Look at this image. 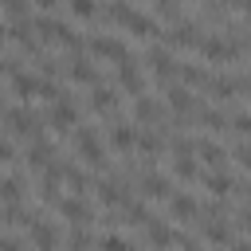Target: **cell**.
Wrapping results in <instances>:
<instances>
[{
    "label": "cell",
    "mask_w": 251,
    "mask_h": 251,
    "mask_svg": "<svg viewBox=\"0 0 251 251\" xmlns=\"http://www.w3.org/2000/svg\"><path fill=\"white\" fill-rule=\"evenodd\" d=\"M200 55L208 63H235L243 59V39H227V35H200Z\"/></svg>",
    "instance_id": "obj_1"
},
{
    "label": "cell",
    "mask_w": 251,
    "mask_h": 251,
    "mask_svg": "<svg viewBox=\"0 0 251 251\" xmlns=\"http://www.w3.org/2000/svg\"><path fill=\"white\" fill-rule=\"evenodd\" d=\"M71 133H75V153L82 157V165L106 169V145H102V137H98L90 126H75Z\"/></svg>",
    "instance_id": "obj_2"
},
{
    "label": "cell",
    "mask_w": 251,
    "mask_h": 251,
    "mask_svg": "<svg viewBox=\"0 0 251 251\" xmlns=\"http://www.w3.org/2000/svg\"><path fill=\"white\" fill-rule=\"evenodd\" d=\"M31 27L39 31V39H43V43H67L71 51H82V47H86V43H82V39H78L63 20H55V16H39Z\"/></svg>",
    "instance_id": "obj_3"
},
{
    "label": "cell",
    "mask_w": 251,
    "mask_h": 251,
    "mask_svg": "<svg viewBox=\"0 0 251 251\" xmlns=\"http://www.w3.org/2000/svg\"><path fill=\"white\" fill-rule=\"evenodd\" d=\"M161 43H165L169 51L196 47V43H200V24H196V20H173V27H169V31L161 27Z\"/></svg>",
    "instance_id": "obj_4"
},
{
    "label": "cell",
    "mask_w": 251,
    "mask_h": 251,
    "mask_svg": "<svg viewBox=\"0 0 251 251\" xmlns=\"http://www.w3.org/2000/svg\"><path fill=\"white\" fill-rule=\"evenodd\" d=\"M4 114V122H8V129L16 133V137H39V118L27 110V106H12V110H0Z\"/></svg>",
    "instance_id": "obj_5"
},
{
    "label": "cell",
    "mask_w": 251,
    "mask_h": 251,
    "mask_svg": "<svg viewBox=\"0 0 251 251\" xmlns=\"http://www.w3.org/2000/svg\"><path fill=\"white\" fill-rule=\"evenodd\" d=\"M216 102H227V98H243L247 94V78L243 75H220V78H208V86H204Z\"/></svg>",
    "instance_id": "obj_6"
},
{
    "label": "cell",
    "mask_w": 251,
    "mask_h": 251,
    "mask_svg": "<svg viewBox=\"0 0 251 251\" xmlns=\"http://www.w3.org/2000/svg\"><path fill=\"white\" fill-rule=\"evenodd\" d=\"M27 235H31V247H35V251H59V243H63L59 227H55L51 220H39V216L27 224Z\"/></svg>",
    "instance_id": "obj_7"
},
{
    "label": "cell",
    "mask_w": 251,
    "mask_h": 251,
    "mask_svg": "<svg viewBox=\"0 0 251 251\" xmlns=\"http://www.w3.org/2000/svg\"><path fill=\"white\" fill-rule=\"evenodd\" d=\"M47 122H51V129H55V133H71V129L78 126V110H75V102H71V98H55V102H51Z\"/></svg>",
    "instance_id": "obj_8"
},
{
    "label": "cell",
    "mask_w": 251,
    "mask_h": 251,
    "mask_svg": "<svg viewBox=\"0 0 251 251\" xmlns=\"http://www.w3.org/2000/svg\"><path fill=\"white\" fill-rule=\"evenodd\" d=\"M86 47H90V55H94V59H114V63L129 59V47H126L118 35H94Z\"/></svg>",
    "instance_id": "obj_9"
},
{
    "label": "cell",
    "mask_w": 251,
    "mask_h": 251,
    "mask_svg": "<svg viewBox=\"0 0 251 251\" xmlns=\"http://www.w3.org/2000/svg\"><path fill=\"white\" fill-rule=\"evenodd\" d=\"M145 63H149V75L161 78V82H173L176 78V63L169 55V47H149L145 51Z\"/></svg>",
    "instance_id": "obj_10"
},
{
    "label": "cell",
    "mask_w": 251,
    "mask_h": 251,
    "mask_svg": "<svg viewBox=\"0 0 251 251\" xmlns=\"http://www.w3.org/2000/svg\"><path fill=\"white\" fill-rule=\"evenodd\" d=\"M192 157H200L208 169H224L227 165V149L216 145L212 137H192Z\"/></svg>",
    "instance_id": "obj_11"
},
{
    "label": "cell",
    "mask_w": 251,
    "mask_h": 251,
    "mask_svg": "<svg viewBox=\"0 0 251 251\" xmlns=\"http://www.w3.org/2000/svg\"><path fill=\"white\" fill-rule=\"evenodd\" d=\"M55 212L67 220V224H86L94 212H90V204H86V196H59L55 200Z\"/></svg>",
    "instance_id": "obj_12"
},
{
    "label": "cell",
    "mask_w": 251,
    "mask_h": 251,
    "mask_svg": "<svg viewBox=\"0 0 251 251\" xmlns=\"http://www.w3.org/2000/svg\"><path fill=\"white\" fill-rule=\"evenodd\" d=\"M118 82H122V90H126L129 98H137V94H145V75L137 71V63H133V55L118 63Z\"/></svg>",
    "instance_id": "obj_13"
},
{
    "label": "cell",
    "mask_w": 251,
    "mask_h": 251,
    "mask_svg": "<svg viewBox=\"0 0 251 251\" xmlns=\"http://www.w3.org/2000/svg\"><path fill=\"white\" fill-rule=\"evenodd\" d=\"M94 196H98V204H102V208H122V200L129 196V188H126L122 180L106 176V180H98V184H94Z\"/></svg>",
    "instance_id": "obj_14"
},
{
    "label": "cell",
    "mask_w": 251,
    "mask_h": 251,
    "mask_svg": "<svg viewBox=\"0 0 251 251\" xmlns=\"http://www.w3.org/2000/svg\"><path fill=\"white\" fill-rule=\"evenodd\" d=\"M169 216L180 220V224L200 220V204H196V196H188V192H169Z\"/></svg>",
    "instance_id": "obj_15"
},
{
    "label": "cell",
    "mask_w": 251,
    "mask_h": 251,
    "mask_svg": "<svg viewBox=\"0 0 251 251\" xmlns=\"http://www.w3.org/2000/svg\"><path fill=\"white\" fill-rule=\"evenodd\" d=\"M169 192H173V180L165 176V173H145L141 176V200H169Z\"/></svg>",
    "instance_id": "obj_16"
},
{
    "label": "cell",
    "mask_w": 251,
    "mask_h": 251,
    "mask_svg": "<svg viewBox=\"0 0 251 251\" xmlns=\"http://www.w3.org/2000/svg\"><path fill=\"white\" fill-rule=\"evenodd\" d=\"M141 227H145V235H149V243H153L157 251H169V247H176V231H173L165 220H153V216H149Z\"/></svg>",
    "instance_id": "obj_17"
},
{
    "label": "cell",
    "mask_w": 251,
    "mask_h": 251,
    "mask_svg": "<svg viewBox=\"0 0 251 251\" xmlns=\"http://www.w3.org/2000/svg\"><path fill=\"white\" fill-rule=\"evenodd\" d=\"M126 31H133L137 39H153V35H161V24L153 20V16H141L137 8H129V16H126V24H122Z\"/></svg>",
    "instance_id": "obj_18"
},
{
    "label": "cell",
    "mask_w": 251,
    "mask_h": 251,
    "mask_svg": "<svg viewBox=\"0 0 251 251\" xmlns=\"http://www.w3.org/2000/svg\"><path fill=\"white\" fill-rule=\"evenodd\" d=\"M200 231H204V239L212 243V247H227L231 243V227H227V220L216 212V216H208L204 224H200Z\"/></svg>",
    "instance_id": "obj_19"
},
{
    "label": "cell",
    "mask_w": 251,
    "mask_h": 251,
    "mask_svg": "<svg viewBox=\"0 0 251 251\" xmlns=\"http://www.w3.org/2000/svg\"><path fill=\"white\" fill-rule=\"evenodd\" d=\"M8 82H12V94H16L20 102L35 98V86H39V78H35L31 71H20V67H12V71H8Z\"/></svg>",
    "instance_id": "obj_20"
},
{
    "label": "cell",
    "mask_w": 251,
    "mask_h": 251,
    "mask_svg": "<svg viewBox=\"0 0 251 251\" xmlns=\"http://www.w3.org/2000/svg\"><path fill=\"white\" fill-rule=\"evenodd\" d=\"M165 106H169L173 114L188 118V114H192V106H196V94H192L188 86H169V90H165Z\"/></svg>",
    "instance_id": "obj_21"
},
{
    "label": "cell",
    "mask_w": 251,
    "mask_h": 251,
    "mask_svg": "<svg viewBox=\"0 0 251 251\" xmlns=\"http://www.w3.org/2000/svg\"><path fill=\"white\" fill-rule=\"evenodd\" d=\"M24 161H27V169H43L47 161H55V145H51L47 137H31V141H27Z\"/></svg>",
    "instance_id": "obj_22"
},
{
    "label": "cell",
    "mask_w": 251,
    "mask_h": 251,
    "mask_svg": "<svg viewBox=\"0 0 251 251\" xmlns=\"http://www.w3.org/2000/svg\"><path fill=\"white\" fill-rule=\"evenodd\" d=\"M67 75H71V82H78V86H94V82H98V67H94V59H82V55L71 59Z\"/></svg>",
    "instance_id": "obj_23"
},
{
    "label": "cell",
    "mask_w": 251,
    "mask_h": 251,
    "mask_svg": "<svg viewBox=\"0 0 251 251\" xmlns=\"http://www.w3.org/2000/svg\"><path fill=\"white\" fill-rule=\"evenodd\" d=\"M90 110H94V114H114V110H118V90L94 82V86H90Z\"/></svg>",
    "instance_id": "obj_24"
},
{
    "label": "cell",
    "mask_w": 251,
    "mask_h": 251,
    "mask_svg": "<svg viewBox=\"0 0 251 251\" xmlns=\"http://www.w3.org/2000/svg\"><path fill=\"white\" fill-rule=\"evenodd\" d=\"M192 114H196V122L204 126V129H212V133H224L227 129V114L224 110H216V106H192Z\"/></svg>",
    "instance_id": "obj_25"
},
{
    "label": "cell",
    "mask_w": 251,
    "mask_h": 251,
    "mask_svg": "<svg viewBox=\"0 0 251 251\" xmlns=\"http://www.w3.org/2000/svg\"><path fill=\"white\" fill-rule=\"evenodd\" d=\"M133 149H141L145 157H157V153L165 149V137H161L157 129H149V126H141V129L133 133Z\"/></svg>",
    "instance_id": "obj_26"
},
{
    "label": "cell",
    "mask_w": 251,
    "mask_h": 251,
    "mask_svg": "<svg viewBox=\"0 0 251 251\" xmlns=\"http://www.w3.org/2000/svg\"><path fill=\"white\" fill-rule=\"evenodd\" d=\"M173 176H176V180H196V176H200L192 149H176V153H173Z\"/></svg>",
    "instance_id": "obj_27"
},
{
    "label": "cell",
    "mask_w": 251,
    "mask_h": 251,
    "mask_svg": "<svg viewBox=\"0 0 251 251\" xmlns=\"http://www.w3.org/2000/svg\"><path fill=\"white\" fill-rule=\"evenodd\" d=\"M161 118V106H157V98H149V94H137L133 98V122H141V126H153Z\"/></svg>",
    "instance_id": "obj_28"
},
{
    "label": "cell",
    "mask_w": 251,
    "mask_h": 251,
    "mask_svg": "<svg viewBox=\"0 0 251 251\" xmlns=\"http://www.w3.org/2000/svg\"><path fill=\"white\" fill-rule=\"evenodd\" d=\"M133 133H137V126H129V122H114V126H110V149L129 153V149H133Z\"/></svg>",
    "instance_id": "obj_29"
},
{
    "label": "cell",
    "mask_w": 251,
    "mask_h": 251,
    "mask_svg": "<svg viewBox=\"0 0 251 251\" xmlns=\"http://www.w3.org/2000/svg\"><path fill=\"white\" fill-rule=\"evenodd\" d=\"M59 176L71 184V196H86V188H90V180H86V173L78 169V165H63L59 161Z\"/></svg>",
    "instance_id": "obj_30"
},
{
    "label": "cell",
    "mask_w": 251,
    "mask_h": 251,
    "mask_svg": "<svg viewBox=\"0 0 251 251\" xmlns=\"http://www.w3.org/2000/svg\"><path fill=\"white\" fill-rule=\"evenodd\" d=\"M176 78H180V82H184L188 90H204L212 75H208L204 67H188V63H184V67H176Z\"/></svg>",
    "instance_id": "obj_31"
},
{
    "label": "cell",
    "mask_w": 251,
    "mask_h": 251,
    "mask_svg": "<svg viewBox=\"0 0 251 251\" xmlns=\"http://www.w3.org/2000/svg\"><path fill=\"white\" fill-rule=\"evenodd\" d=\"M122 216H126V224H145V220H149V200L126 196V200H122Z\"/></svg>",
    "instance_id": "obj_32"
},
{
    "label": "cell",
    "mask_w": 251,
    "mask_h": 251,
    "mask_svg": "<svg viewBox=\"0 0 251 251\" xmlns=\"http://www.w3.org/2000/svg\"><path fill=\"white\" fill-rule=\"evenodd\" d=\"M0 200L4 204H24V176H0Z\"/></svg>",
    "instance_id": "obj_33"
},
{
    "label": "cell",
    "mask_w": 251,
    "mask_h": 251,
    "mask_svg": "<svg viewBox=\"0 0 251 251\" xmlns=\"http://www.w3.org/2000/svg\"><path fill=\"white\" fill-rule=\"evenodd\" d=\"M8 39H16V43H20V47H27V51H39V43H35V35H31V24H27V20H12Z\"/></svg>",
    "instance_id": "obj_34"
},
{
    "label": "cell",
    "mask_w": 251,
    "mask_h": 251,
    "mask_svg": "<svg viewBox=\"0 0 251 251\" xmlns=\"http://www.w3.org/2000/svg\"><path fill=\"white\" fill-rule=\"evenodd\" d=\"M94 247V235L86 231V224H71L67 231V251H90Z\"/></svg>",
    "instance_id": "obj_35"
},
{
    "label": "cell",
    "mask_w": 251,
    "mask_h": 251,
    "mask_svg": "<svg viewBox=\"0 0 251 251\" xmlns=\"http://www.w3.org/2000/svg\"><path fill=\"white\" fill-rule=\"evenodd\" d=\"M98 251H137L126 235H118V231H106L102 239H98Z\"/></svg>",
    "instance_id": "obj_36"
},
{
    "label": "cell",
    "mask_w": 251,
    "mask_h": 251,
    "mask_svg": "<svg viewBox=\"0 0 251 251\" xmlns=\"http://www.w3.org/2000/svg\"><path fill=\"white\" fill-rule=\"evenodd\" d=\"M71 4V16H78V20H94L98 16V4L94 0H67Z\"/></svg>",
    "instance_id": "obj_37"
},
{
    "label": "cell",
    "mask_w": 251,
    "mask_h": 251,
    "mask_svg": "<svg viewBox=\"0 0 251 251\" xmlns=\"http://www.w3.org/2000/svg\"><path fill=\"white\" fill-rule=\"evenodd\" d=\"M27 0H0V12L4 16H12V20H27Z\"/></svg>",
    "instance_id": "obj_38"
},
{
    "label": "cell",
    "mask_w": 251,
    "mask_h": 251,
    "mask_svg": "<svg viewBox=\"0 0 251 251\" xmlns=\"http://www.w3.org/2000/svg\"><path fill=\"white\" fill-rule=\"evenodd\" d=\"M35 94H39L43 102H55V98H63V94H59V86H55L51 78H39V86H35Z\"/></svg>",
    "instance_id": "obj_39"
},
{
    "label": "cell",
    "mask_w": 251,
    "mask_h": 251,
    "mask_svg": "<svg viewBox=\"0 0 251 251\" xmlns=\"http://www.w3.org/2000/svg\"><path fill=\"white\" fill-rule=\"evenodd\" d=\"M227 126H231V129H235L239 137H247V133H251V118H247V110H239V114H235V118H231Z\"/></svg>",
    "instance_id": "obj_40"
},
{
    "label": "cell",
    "mask_w": 251,
    "mask_h": 251,
    "mask_svg": "<svg viewBox=\"0 0 251 251\" xmlns=\"http://www.w3.org/2000/svg\"><path fill=\"white\" fill-rule=\"evenodd\" d=\"M231 157H235V165H243V169H247V165H251V149H247V141H239V145L231 149Z\"/></svg>",
    "instance_id": "obj_41"
},
{
    "label": "cell",
    "mask_w": 251,
    "mask_h": 251,
    "mask_svg": "<svg viewBox=\"0 0 251 251\" xmlns=\"http://www.w3.org/2000/svg\"><path fill=\"white\" fill-rule=\"evenodd\" d=\"M0 251H24V243L16 235H0Z\"/></svg>",
    "instance_id": "obj_42"
},
{
    "label": "cell",
    "mask_w": 251,
    "mask_h": 251,
    "mask_svg": "<svg viewBox=\"0 0 251 251\" xmlns=\"http://www.w3.org/2000/svg\"><path fill=\"white\" fill-rule=\"evenodd\" d=\"M8 161H12V145H8V141H0V165H8Z\"/></svg>",
    "instance_id": "obj_43"
},
{
    "label": "cell",
    "mask_w": 251,
    "mask_h": 251,
    "mask_svg": "<svg viewBox=\"0 0 251 251\" xmlns=\"http://www.w3.org/2000/svg\"><path fill=\"white\" fill-rule=\"evenodd\" d=\"M227 247H231V251H251V243H247V239H231Z\"/></svg>",
    "instance_id": "obj_44"
},
{
    "label": "cell",
    "mask_w": 251,
    "mask_h": 251,
    "mask_svg": "<svg viewBox=\"0 0 251 251\" xmlns=\"http://www.w3.org/2000/svg\"><path fill=\"white\" fill-rule=\"evenodd\" d=\"M31 4H35V8H43V12H51V8L59 4V0H31Z\"/></svg>",
    "instance_id": "obj_45"
},
{
    "label": "cell",
    "mask_w": 251,
    "mask_h": 251,
    "mask_svg": "<svg viewBox=\"0 0 251 251\" xmlns=\"http://www.w3.org/2000/svg\"><path fill=\"white\" fill-rule=\"evenodd\" d=\"M8 71H12V63H8L4 55H0V75H8Z\"/></svg>",
    "instance_id": "obj_46"
},
{
    "label": "cell",
    "mask_w": 251,
    "mask_h": 251,
    "mask_svg": "<svg viewBox=\"0 0 251 251\" xmlns=\"http://www.w3.org/2000/svg\"><path fill=\"white\" fill-rule=\"evenodd\" d=\"M4 39H8V24L0 20V43H4Z\"/></svg>",
    "instance_id": "obj_47"
},
{
    "label": "cell",
    "mask_w": 251,
    "mask_h": 251,
    "mask_svg": "<svg viewBox=\"0 0 251 251\" xmlns=\"http://www.w3.org/2000/svg\"><path fill=\"white\" fill-rule=\"evenodd\" d=\"M0 110H4V94H0Z\"/></svg>",
    "instance_id": "obj_48"
},
{
    "label": "cell",
    "mask_w": 251,
    "mask_h": 251,
    "mask_svg": "<svg viewBox=\"0 0 251 251\" xmlns=\"http://www.w3.org/2000/svg\"><path fill=\"white\" fill-rule=\"evenodd\" d=\"M157 4H169V0H157Z\"/></svg>",
    "instance_id": "obj_49"
}]
</instances>
